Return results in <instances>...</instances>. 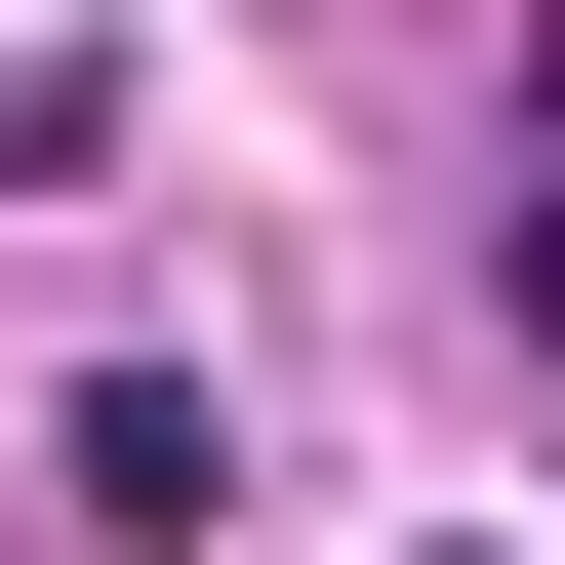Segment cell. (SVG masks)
Returning <instances> with one entry per match:
<instances>
[{
  "instance_id": "6da1fadb",
  "label": "cell",
  "mask_w": 565,
  "mask_h": 565,
  "mask_svg": "<svg viewBox=\"0 0 565 565\" xmlns=\"http://www.w3.org/2000/svg\"><path fill=\"white\" fill-rule=\"evenodd\" d=\"M41 525L202 565V525H243V404H202V364H82V404H41Z\"/></svg>"
},
{
  "instance_id": "7a4b0ae2",
  "label": "cell",
  "mask_w": 565,
  "mask_h": 565,
  "mask_svg": "<svg viewBox=\"0 0 565 565\" xmlns=\"http://www.w3.org/2000/svg\"><path fill=\"white\" fill-rule=\"evenodd\" d=\"M484 323H525V364H565V121H525V202H484Z\"/></svg>"
}]
</instances>
